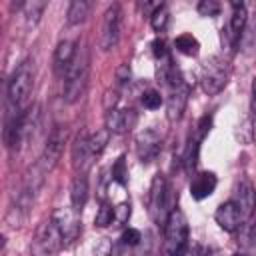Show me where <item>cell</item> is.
I'll return each mask as SVG.
<instances>
[{
	"instance_id": "obj_15",
	"label": "cell",
	"mask_w": 256,
	"mask_h": 256,
	"mask_svg": "<svg viewBox=\"0 0 256 256\" xmlns=\"http://www.w3.org/2000/svg\"><path fill=\"white\" fill-rule=\"evenodd\" d=\"M188 94H190V88L186 82H182L180 86L172 88L168 100H166V118L170 122H178L186 110V104H188Z\"/></svg>"
},
{
	"instance_id": "obj_7",
	"label": "cell",
	"mask_w": 256,
	"mask_h": 256,
	"mask_svg": "<svg viewBox=\"0 0 256 256\" xmlns=\"http://www.w3.org/2000/svg\"><path fill=\"white\" fill-rule=\"evenodd\" d=\"M66 138H68V130H66V126H54L52 132L48 134L44 152H42V156H40V160H38L46 172H52V170L56 168L58 160L62 158Z\"/></svg>"
},
{
	"instance_id": "obj_31",
	"label": "cell",
	"mask_w": 256,
	"mask_h": 256,
	"mask_svg": "<svg viewBox=\"0 0 256 256\" xmlns=\"http://www.w3.org/2000/svg\"><path fill=\"white\" fill-rule=\"evenodd\" d=\"M196 8H198L200 16H208V18H212V16H216L220 12V4L216 0H202V2H198Z\"/></svg>"
},
{
	"instance_id": "obj_14",
	"label": "cell",
	"mask_w": 256,
	"mask_h": 256,
	"mask_svg": "<svg viewBox=\"0 0 256 256\" xmlns=\"http://www.w3.org/2000/svg\"><path fill=\"white\" fill-rule=\"evenodd\" d=\"M136 122H138V116L130 108H126V110L114 108V110L106 112V128L112 134H124L128 130H132L136 126Z\"/></svg>"
},
{
	"instance_id": "obj_22",
	"label": "cell",
	"mask_w": 256,
	"mask_h": 256,
	"mask_svg": "<svg viewBox=\"0 0 256 256\" xmlns=\"http://www.w3.org/2000/svg\"><path fill=\"white\" fill-rule=\"evenodd\" d=\"M46 8V2L42 0H28L22 4V12H24V18H26V24L28 26H36L40 22V16Z\"/></svg>"
},
{
	"instance_id": "obj_16",
	"label": "cell",
	"mask_w": 256,
	"mask_h": 256,
	"mask_svg": "<svg viewBox=\"0 0 256 256\" xmlns=\"http://www.w3.org/2000/svg\"><path fill=\"white\" fill-rule=\"evenodd\" d=\"M218 226L224 230V232H236L240 226H242V214L238 210V206L228 200V202H222L218 208H216V214H214Z\"/></svg>"
},
{
	"instance_id": "obj_37",
	"label": "cell",
	"mask_w": 256,
	"mask_h": 256,
	"mask_svg": "<svg viewBox=\"0 0 256 256\" xmlns=\"http://www.w3.org/2000/svg\"><path fill=\"white\" fill-rule=\"evenodd\" d=\"M94 256H112V244H110V240H102L96 248H94Z\"/></svg>"
},
{
	"instance_id": "obj_21",
	"label": "cell",
	"mask_w": 256,
	"mask_h": 256,
	"mask_svg": "<svg viewBox=\"0 0 256 256\" xmlns=\"http://www.w3.org/2000/svg\"><path fill=\"white\" fill-rule=\"evenodd\" d=\"M90 14V2L88 0H72L66 12V20L68 24H80L88 18Z\"/></svg>"
},
{
	"instance_id": "obj_28",
	"label": "cell",
	"mask_w": 256,
	"mask_h": 256,
	"mask_svg": "<svg viewBox=\"0 0 256 256\" xmlns=\"http://www.w3.org/2000/svg\"><path fill=\"white\" fill-rule=\"evenodd\" d=\"M168 10H166V6H160L152 16H150V26L156 30V32H162L164 28H166V24H168Z\"/></svg>"
},
{
	"instance_id": "obj_40",
	"label": "cell",
	"mask_w": 256,
	"mask_h": 256,
	"mask_svg": "<svg viewBox=\"0 0 256 256\" xmlns=\"http://www.w3.org/2000/svg\"><path fill=\"white\" fill-rule=\"evenodd\" d=\"M250 110H252V116L256 118V78L252 80V98H250Z\"/></svg>"
},
{
	"instance_id": "obj_23",
	"label": "cell",
	"mask_w": 256,
	"mask_h": 256,
	"mask_svg": "<svg viewBox=\"0 0 256 256\" xmlns=\"http://www.w3.org/2000/svg\"><path fill=\"white\" fill-rule=\"evenodd\" d=\"M198 154H200V138H190L188 140V146H186V152H184V170L188 174H192L198 166Z\"/></svg>"
},
{
	"instance_id": "obj_27",
	"label": "cell",
	"mask_w": 256,
	"mask_h": 256,
	"mask_svg": "<svg viewBox=\"0 0 256 256\" xmlns=\"http://www.w3.org/2000/svg\"><path fill=\"white\" fill-rule=\"evenodd\" d=\"M112 180H116L120 186H126L128 182V170H126V158L118 156L116 162L112 164Z\"/></svg>"
},
{
	"instance_id": "obj_42",
	"label": "cell",
	"mask_w": 256,
	"mask_h": 256,
	"mask_svg": "<svg viewBox=\"0 0 256 256\" xmlns=\"http://www.w3.org/2000/svg\"><path fill=\"white\" fill-rule=\"evenodd\" d=\"M232 256H246V254H232Z\"/></svg>"
},
{
	"instance_id": "obj_20",
	"label": "cell",
	"mask_w": 256,
	"mask_h": 256,
	"mask_svg": "<svg viewBox=\"0 0 256 256\" xmlns=\"http://www.w3.org/2000/svg\"><path fill=\"white\" fill-rule=\"evenodd\" d=\"M88 200V178L86 174H76L70 186V202L76 212H82L84 204Z\"/></svg>"
},
{
	"instance_id": "obj_41",
	"label": "cell",
	"mask_w": 256,
	"mask_h": 256,
	"mask_svg": "<svg viewBox=\"0 0 256 256\" xmlns=\"http://www.w3.org/2000/svg\"><path fill=\"white\" fill-rule=\"evenodd\" d=\"M206 256H220V252H212V254H206Z\"/></svg>"
},
{
	"instance_id": "obj_4",
	"label": "cell",
	"mask_w": 256,
	"mask_h": 256,
	"mask_svg": "<svg viewBox=\"0 0 256 256\" xmlns=\"http://www.w3.org/2000/svg\"><path fill=\"white\" fill-rule=\"evenodd\" d=\"M32 82H34L32 60H24L22 64H18V68L12 72L8 80V104L26 110L28 96L32 92Z\"/></svg>"
},
{
	"instance_id": "obj_13",
	"label": "cell",
	"mask_w": 256,
	"mask_h": 256,
	"mask_svg": "<svg viewBox=\"0 0 256 256\" xmlns=\"http://www.w3.org/2000/svg\"><path fill=\"white\" fill-rule=\"evenodd\" d=\"M96 156L92 154L90 150V144H88V134L82 130L76 138H74V144H72V164L76 168L78 174H86V170L92 166V160Z\"/></svg>"
},
{
	"instance_id": "obj_3",
	"label": "cell",
	"mask_w": 256,
	"mask_h": 256,
	"mask_svg": "<svg viewBox=\"0 0 256 256\" xmlns=\"http://www.w3.org/2000/svg\"><path fill=\"white\" fill-rule=\"evenodd\" d=\"M188 244V220L186 214L174 208L164 224V256H180Z\"/></svg>"
},
{
	"instance_id": "obj_12",
	"label": "cell",
	"mask_w": 256,
	"mask_h": 256,
	"mask_svg": "<svg viewBox=\"0 0 256 256\" xmlns=\"http://www.w3.org/2000/svg\"><path fill=\"white\" fill-rule=\"evenodd\" d=\"M232 18H230V26L226 30V34H222V40L226 38V42L230 46H238V42L244 36L246 24H248V10L244 6V2H232Z\"/></svg>"
},
{
	"instance_id": "obj_8",
	"label": "cell",
	"mask_w": 256,
	"mask_h": 256,
	"mask_svg": "<svg viewBox=\"0 0 256 256\" xmlns=\"http://www.w3.org/2000/svg\"><path fill=\"white\" fill-rule=\"evenodd\" d=\"M120 32H122V12L118 4H112L104 12L102 30H100V48L112 50L120 40Z\"/></svg>"
},
{
	"instance_id": "obj_33",
	"label": "cell",
	"mask_w": 256,
	"mask_h": 256,
	"mask_svg": "<svg viewBox=\"0 0 256 256\" xmlns=\"http://www.w3.org/2000/svg\"><path fill=\"white\" fill-rule=\"evenodd\" d=\"M140 240H142V232L140 230H136V228H128V230H124L122 232V242L126 244V246H138L140 244Z\"/></svg>"
},
{
	"instance_id": "obj_1",
	"label": "cell",
	"mask_w": 256,
	"mask_h": 256,
	"mask_svg": "<svg viewBox=\"0 0 256 256\" xmlns=\"http://www.w3.org/2000/svg\"><path fill=\"white\" fill-rule=\"evenodd\" d=\"M88 78H90V56L86 48H78L72 64L64 74V100L68 104H74L84 96Z\"/></svg>"
},
{
	"instance_id": "obj_2",
	"label": "cell",
	"mask_w": 256,
	"mask_h": 256,
	"mask_svg": "<svg viewBox=\"0 0 256 256\" xmlns=\"http://www.w3.org/2000/svg\"><path fill=\"white\" fill-rule=\"evenodd\" d=\"M172 210H174V190L162 174H156L150 182L148 212L156 224H166Z\"/></svg>"
},
{
	"instance_id": "obj_26",
	"label": "cell",
	"mask_w": 256,
	"mask_h": 256,
	"mask_svg": "<svg viewBox=\"0 0 256 256\" xmlns=\"http://www.w3.org/2000/svg\"><path fill=\"white\" fill-rule=\"evenodd\" d=\"M112 222H114V208L104 202V204L98 208V212H96L94 224H96L98 228H106V226H110Z\"/></svg>"
},
{
	"instance_id": "obj_17",
	"label": "cell",
	"mask_w": 256,
	"mask_h": 256,
	"mask_svg": "<svg viewBox=\"0 0 256 256\" xmlns=\"http://www.w3.org/2000/svg\"><path fill=\"white\" fill-rule=\"evenodd\" d=\"M232 202L238 206V210H240V214H242L244 220L252 216V212L256 208V192H254V188H252V184L248 180H240L236 184L234 200Z\"/></svg>"
},
{
	"instance_id": "obj_18",
	"label": "cell",
	"mask_w": 256,
	"mask_h": 256,
	"mask_svg": "<svg viewBox=\"0 0 256 256\" xmlns=\"http://www.w3.org/2000/svg\"><path fill=\"white\" fill-rule=\"evenodd\" d=\"M216 184H218V178H216L214 172L194 174V178L190 182V194H192L194 200H204L216 190Z\"/></svg>"
},
{
	"instance_id": "obj_11",
	"label": "cell",
	"mask_w": 256,
	"mask_h": 256,
	"mask_svg": "<svg viewBox=\"0 0 256 256\" xmlns=\"http://www.w3.org/2000/svg\"><path fill=\"white\" fill-rule=\"evenodd\" d=\"M162 148V138L154 128H146L136 136V154L140 162H152Z\"/></svg>"
},
{
	"instance_id": "obj_10",
	"label": "cell",
	"mask_w": 256,
	"mask_h": 256,
	"mask_svg": "<svg viewBox=\"0 0 256 256\" xmlns=\"http://www.w3.org/2000/svg\"><path fill=\"white\" fill-rule=\"evenodd\" d=\"M52 220L58 224V228L64 236V244L78 238V234H80V212H76L74 208H58V210H54Z\"/></svg>"
},
{
	"instance_id": "obj_36",
	"label": "cell",
	"mask_w": 256,
	"mask_h": 256,
	"mask_svg": "<svg viewBox=\"0 0 256 256\" xmlns=\"http://www.w3.org/2000/svg\"><path fill=\"white\" fill-rule=\"evenodd\" d=\"M210 126H212V118H210V116H202L200 122H198V132H196V136L202 140V138L206 136V132L210 130Z\"/></svg>"
},
{
	"instance_id": "obj_35",
	"label": "cell",
	"mask_w": 256,
	"mask_h": 256,
	"mask_svg": "<svg viewBox=\"0 0 256 256\" xmlns=\"http://www.w3.org/2000/svg\"><path fill=\"white\" fill-rule=\"evenodd\" d=\"M180 256H206V250L198 242H188Z\"/></svg>"
},
{
	"instance_id": "obj_24",
	"label": "cell",
	"mask_w": 256,
	"mask_h": 256,
	"mask_svg": "<svg viewBox=\"0 0 256 256\" xmlns=\"http://www.w3.org/2000/svg\"><path fill=\"white\" fill-rule=\"evenodd\" d=\"M174 46L180 54L184 56H196L200 52V44L198 40L192 36V34H180L176 40H174Z\"/></svg>"
},
{
	"instance_id": "obj_9",
	"label": "cell",
	"mask_w": 256,
	"mask_h": 256,
	"mask_svg": "<svg viewBox=\"0 0 256 256\" xmlns=\"http://www.w3.org/2000/svg\"><path fill=\"white\" fill-rule=\"evenodd\" d=\"M46 174H48V172L42 168L40 162H36L34 166L28 168V172L24 174L22 192H20V196H18V204H20L22 210H28V208L32 206L36 194L40 192V188H42V184H44V176H46Z\"/></svg>"
},
{
	"instance_id": "obj_39",
	"label": "cell",
	"mask_w": 256,
	"mask_h": 256,
	"mask_svg": "<svg viewBox=\"0 0 256 256\" xmlns=\"http://www.w3.org/2000/svg\"><path fill=\"white\" fill-rule=\"evenodd\" d=\"M116 76H118V80H120V82H126V80L130 78V68H128V64H122V66L118 68Z\"/></svg>"
},
{
	"instance_id": "obj_5",
	"label": "cell",
	"mask_w": 256,
	"mask_h": 256,
	"mask_svg": "<svg viewBox=\"0 0 256 256\" xmlns=\"http://www.w3.org/2000/svg\"><path fill=\"white\" fill-rule=\"evenodd\" d=\"M230 80V62L222 56H210L202 66V90L208 96L218 94Z\"/></svg>"
},
{
	"instance_id": "obj_6",
	"label": "cell",
	"mask_w": 256,
	"mask_h": 256,
	"mask_svg": "<svg viewBox=\"0 0 256 256\" xmlns=\"http://www.w3.org/2000/svg\"><path fill=\"white\" fill-rule=\"evenodd\" d=\"M64 246V236L58 228V224L50 218L42 222L34 234V240L30 244L32 256H52Z\"/></svg>"
},
{
	"instance_id": "obj_25",
	"label": "cell",
	"mask_w": 256,
	"mask_h": 256,
	"mask_svg": "<svg viewBox=\"0 0 256 256\" xmlns=\"http://www.w3.org/2000/svg\"><path fill=\"white\" fill-rule=\"evenodd\" d=\"M108 140H110L108 128H100V130H96L94 134H90V136H88V144H90L92 154H94V156L102 154L104 148H106V144H108Z\"/></svg>"
},
{
	"instance_id": "obj_30",
	"label": "cell",
	"mask_w": 256,
	"mask_h": 256,
	"mask_svg": "<svg viewBox=\"0 0 256 256\" xmlns=\"http://www.w3.org/2000/svg\"><path fill=\"white\" fill-rule=\"evenodd\" d=\"M142 104H144V108H148V110H156V108H160V104H162V96H160V92L158 90H146L144 94H142Z\"/></svg>"
},
{
	"instance_id": "obj_32",
	"label": "cell",
	"mask_w": 256,
	"mask_h": 256,
	"mask_svg": "<svg viewBox=\"0 0 256 256\" xmlns=\"http://www.w3.org/2000/svg\"><path fill=\"white\" fill-rule=\"evenodd\" d=\"M128 218H130V204H128V202L118 204V206L114 208V222H116L118 226H124V224L128 222Z\"/></svg>"
},
{
	"instance_id": "obj_38",
	"label": "cell",
	"mask_w": 256,
	"mask_h": 256,
	"mask_svg": "<svg viewBox=\"0 0 256 256\" xmlns=\"http://www.w3.org/2000/svg\"><path fill=\"white\" fill-rule=\"evenodd\" d=\"M116 102H118V96H116V92H106V96H104V108H106V112L114 110Z\"/></svg>"
},
{
	"instance_id": "obj_19",
	"label": "cell",
	"mask_w": 256,
	"mask_h": 256,
	"mask_svg": "<svg viewBox=\"0 0 256 256\" xmlns=\"http://www.w3.org/2000/svg\"><path fill=\"white\" fill-rule=\"evenodd\" d=\"M76 44L72 40H62L58 46H56V52H54V68L58 74H66L68 66L72 64L74 56H76Z\"/></svg>"
},
{
	"instance_id": "obj_29",
	"label": "cell",
	"mask_w": 256,
	"mask_h": 256,
	"mask_svg": "<svg viewBox=\"0 0 256 256\" xmlns=\"http://www.w3.org/2000/svg\"><path fill=\"white\" fill-rule=\"evenodd\" d=\"M136 252L134 256H152V248H154V236L150 232H144L142 234V240L138 246H134Z\"/></svg>"
},
{
	"instance_id": "obj_34",
	"label": "cell",
	"mask_w": 256,
	"mask_h": 256,
	"mask_svg": "<svg viewBox=\"0 0 256 256\" xmlns=\"http://www.w3.org/2000/svg\"><path fill=\"white\" fill-rule=\"evenodd\" d=\"M152 54L158 58V60H164L168 56V48H166V40L164 38H156L152 42Z\"/></svg>"
}]
</instances>
